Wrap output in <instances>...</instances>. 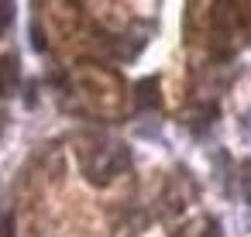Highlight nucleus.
Segmentation results:
<instances>
[{"instance_id":"4","label":"nucleus","mask_w":251,"mask_h":237,"mask_svg":"<svg viewBox=\"0 0 251 237\" xmlns=\"http://www.w3.org/2000/svg\"><path fill=\"white\" fill-rule=\"evenodd\" d=\"M141 90H145V96H138V100L141 103H155V83H145Z\"/></svg>"},{"instance_id":"2","label":"nucleus","mask_w":251,"mask_h":237,"mask_svg":"<svg viewBox=\"0 0 251 237\" xmlns=\"http://www.w3.org/2000/svg\"><path fill=\"white\" fill-rule=\"evenodd\" d=\"M14 24V0H0V35Z\"/></svg>"},{"instance_id":"3","label":"nucleus","mask_w":251,"mask_h":237,"mask_svg":"<svg viewBox=\"0 0 251 237\" xmlns=\"http://www.w3.org/2000/svg\"><path fill=\"white\" fill-rule=\"evenodd\" d=\"M0 237H18V234H14V213H4V216H0Z\"/></svg>"},{"instance_id":"1","label":"nucleus","mask_w":251,"mask_h":237,"mask_svg":"<svg viewBox=\"0 0 251 237\" xmlns=\"http://www.w3.org/2000/svg\"><path fill=\"white\" fill-rule=\"evenodd\" d=\"M21 86V72H18V59L14 55H0V96H14Z\"/></svg>"}]
</instances>
